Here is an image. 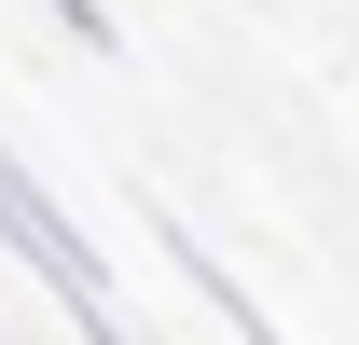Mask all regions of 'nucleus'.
<instances>
[{"label":"nucleus","instance_id":"obj_1","mask_svg":"<svg viewBox=\"0 0 359 345\" xmlns=\"http://www.w3.org/2000/svg\"><path fill=\"white\" fill-rule=\"evenodd\" d=\"M0 249L28 262V276H42L55 304H111V262H97V235H83L69 208H55V194H42L28 166H14V138H0Z\"/></svg>","mask_w":359,"mask_h":345},{"label":"nucleus","instance_id":"obj_2","mask_svg":"<svg viewBox=\"0 0 359 345\" xmlns=\"http://www.w3.org/2000/svg\"><path fill=\"white\" fill-rule=\"evenodd\" d=\"M166 262H180V276H194V304H208V318H222L235 345H290V332H276V318H263V304H249V290H235V276H222V249H208V235H180V221H166Z\"/></svg>","mask_w":359,"mask_h":345},{"label":"nucleus","instance_id":"obj_3","mask_svg":"<svg viewBox=\"0 0 359 345\" xmlns=\"http://www.w3.org/2000/svg\"><path fill=\"white\" fill-rule=\"evenodd\" d=\"M42 14L69 28V42H97V55H111V0H42Z\"/></svg>","mask_w":359,"mask_h":345}]
</instances>
